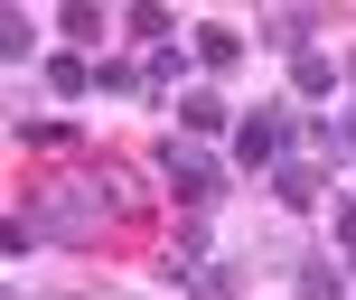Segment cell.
Here are the masks:
<instances>
[{"label":"cell","instance_id":"3","mask_svg":"<svg viewBox=\"0 0 356 300\" xmlns=\"http://www.w3.org/2000/svg\"><path fill=\"white\" fill-rule=\"evenodd\" d=\"M291 150H309V132H300V104H291V94H263L253 113H234V141H225V159H234L244 178H272Z\"/></svg>","mask_w":356,"mask_h":300},{"label":"cell","instance_id":"4","mask_svg":"<svg viewBox=\"0 0 356 300\" xmlns=\"http://www.w3.org/2000/svg\"><path fill=\"white\" fill-rule=\"evenodd\" d=\"M319 29H328V19L309 10V0H282V10L253 19V47H272V56H291V66H300V56H319Z\"/></svg>","mask_w":356,"mask_h":300},{"label":"cell","instance_id":"12","mask_svg":"<svg viewBox=\"0 0 356 300\" xmlns=\"http://www.w3.org/2000/svg\"><path fill=\"white\" fill-rule=\"evenodd\" d=\"M104 38H113V19L94 10V0H66V10H56V47H75V56H104Z\"/></svg>","mask_w":356,"mask_h":300},{"label":"cell","instance_id":"2","mask_svg":"<svg viewBox=\"0 0 356 300\" xmlns=\"http://www.w3.org/2000/svg\"><path fill=\"white\" fill-rule=\"evenodd\" d=\"M150 169H160V188H169L188 216H207L216 197L234 188V159L216 150V141H188V132H160V141H150Z\"/></svg>","mask_w":356,"mask_h":300},{"label":"cell","instance_id":"16","mask_svg":"<svg viewBox=\"0 0 356 300\" xmlns=\"http://www.w3.org/2000/svg\"><path fill=\"white\" fill-rule=\"evenodd\" d=\"M19 150H66V159H85V132H75V123H47V113H38V123L19 113Z\"/></svg>","mask_w":356,"mask_h":300},{"label":"cell","instance_id":"5","mask_svg":"<svg viewBox=\"0 0 356 300\" xmlns=\"http://www.w3.org/2000/svg\"><path fill=\"white\" fill-rule=\"evenodd\" d=\"M272 207H282L291 226H300L309 207H328V159H319V150H291L282 169H272Z\"/></svg>","mask_w":356,"mask_h":300},{"label":"cell","instance_id":"13","mask_svg":"<svg viewBox=\"0 0 356 300\" xmlns=\"http://www.w3.org/2000/svg\"><path fill=\"white\" fill-rule=\"evenodd\" d=\"M216 263V216H178L169 235V272H207Z\"/></svg>","mask_w":356,"mask_h":300},{"label":"cell","instance_id":"18","mask_svg":"<svg viewBox=\"0 0 356 300\" xmlns=\"http://www.w3.org/2000/svg\"><path fill=\"white\" fill-rule=\"evenodd\" d=\"M328 244L356 253V188H347V197H328Z\"/></svg>","mask_w":356,"mask_h":300},{"label":"cell","instance_id":"10","mask_svg":"<svg viewBox=\"0 0 356 300\" xmlns=\"http://www.w3.org/2000/svg\"><path fill=\"white\" fill-rule=\"evenodd\" d=\"M122 38H131V47H178V10H169V0H122Z\"/></svg>","mask_w":356,"mask_h":300},{"label":"cell","instance_id":"11","mask_svg":"<svg viewBox=\"0 0 356 300\" xmlns=\"http://www.w3.org/2000/svg\"><path fill=\"white\" fill-rule=\"evenodd\" d=\"M309 150H319L328 169H356V104H338V113H309Z\"/></svg>","mask_w":356,"mask_h":300},{"label":"cell","instance_id":"15","mask_svg":"<svg viewBox=\"0 0 356 300\" xmlns=\"http://www.w3.org/2000/svg\"><path fill=\"white\" fill-rule=\"evenodd\" d=\"M0 56H10L19 75H29V66H47V38H38V19H29V10H10V19H0Z\"/></svg>","mask_w":356,"mask_h":300},{"label":"cell","instance_id":"8","mask_svg":"<svg viewBox=\"0 0 356 300\" xmlns=\"http://www.w3.org/2000/svg\"><path fill=\"white\" fill-rule=\"evenodd\" d=\"M169 132H188V141H234V113H225V94H216V85H188Z\"/></svg>","mask_w":356,"mask_h":300},{"label":"cell","instance_id":"6","mask_svg":"<svg viewBox=\"0 0 356 300\" xmlns=\"http://www.w3.org/2000/svg\"><path fill=\"white\" fill-rule=\"evenodd\" d=\"M291 300H356V272L338 244H309L300 263H291Z\"/></svg>","mask_w":356,"mask_h":300},{"label":"cell","instance_id":"14","mask_svg":"<svg viewBox=\"0 0 356 300\" xmlns=\"http://www.w3.org/2000/svg\"><path fill=\"white\" fill-rule=\"evenodd\" d=\"M38 75H47L56 104H85V94H94V56H75V47H47V66H38Z\"/></svg>","mask_w":356,"mask_h":300},{"label":"cell","instance_id":"7","mask_svg":"<svg viewBox=\"0 0 356 300\" xmlns=\"http://www.w3.org/2000/svg\"><path fill=\"white\" fill-rule=\"evenodd\" d=\"M282 94H291V104H309V113H338V104H347V66L319 47V56H300V66H291Z\"/></svg>","mask_w":356,"mask_h":300},{"label":"cell","instance_id":"9","mask_svg":"<svg viewBox=\"0 0 356 300\" xmlns=\"http://www.w3.org/2000/svg\"><path fill=\"white\" fill-rule=\"evenodd\" d=\"M244 47H253V38L225 29V19H197V29H188V56H197L207 75H234V66H244Z\"/></svg>","mask_w":356,"mask_h":300},{"label":"cell","instance_id":"1","mask_svg":"<svg viewBox=\"0 0 356 300\" xmlns=\"http://www.w3.org/2000/svg\"><path fill=\"white\" fill-rule=\"evenodd\" d=\"M19 226L38 235V244H104V226L122 216V188H113V159L104 150H85V159H66V169H47L29 197H19Z\"/></svg>","mask_w":356,"mask_h":300},{"label":"cell","instance_id":"17","mask_svg":"<svg viewBox=\"0 0 356 300\" xmlns=\"http://www.w3.org/2000/svg\"><path fill=\"white\" fill-rule=\"evenodd\" d=\"M94 94H150V66L141 56H94Z\"/></svg>","mask_w":356,"mask_h":300},{"label":"cell","instance_id":"19","mask_svg":"<svg viewBox=\"0 0 356 300\" xmlns=\"http://www.w3.org/2000/svg\"><path fill=\"white\" fill-rule=\"evenodd\" d=\"M338 66H347V104H356V47H347V56H338Z\"/></svg>","mask_w":356,"mask_h":300}]
</instances>
